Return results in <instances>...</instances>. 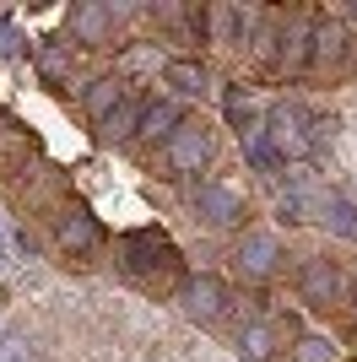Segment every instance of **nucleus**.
<instances>
[{"instance_id":"obj_22","label":"nucleus","mask_w":357,"mask_h":362,"mask_svg":"<svg viewBox=\"0 0 357 362\" xmlns=\"http://www.w3.org/2000/svg\"><path fill=\"white\" fill-rule=\"evenodd\" d=\"M227 114H233V124H249V98H244V92H227Z\"/></svg>"},{"instance_id":"obj_23","label":"nucleus","mask_w":357,"mask_h":362,"mask_svg":"<svg viewBox=\"0 0 357 362\" xmlns=\"http://www.w3.org/2000/svg\"><path fill=\"white\" fill-rule=\"evenodd\" d=\"M0 54H16V33L11 28H0Z\"/></svg>"},{"instance_id":"obj_1","label":"nucleus","mask_w":357,"mask_h":362,"mask_svg":"<svg viewBox=\"0 0 357 362\" xmlns=\"http://www.w3.org/2000/svg\"><path fill=\"white\" fill-rule=\"evenodd\" d=\"M260 130H266L271 157H282V163L287 157H309V114H303L298 103H276Z\"/></svg>"},{"instance_id":"obj_13","label":"nucleus","mask_w":357,"mask_h":362,"mask_svg":"<svg viewBox=\"0 0 357 362\" xmlns=\"http://www.w3.org/2000/svg\"><path fill=\"white\" fill-rule=\"evenodd\" d=\"M119 103H125V87H119V81H108V76H103V81H92V87H87V114H92V119H98V124H103V119H108V114H114Z\"/></svg>"},{"instance_id":"obj_2","label":"nucleus","mask_w":357,"mask_h":362,"mask_svg":"<svg viewBox=\"0 0 357 362\" xmlns=\"http://www.w3.org/2000/svg\"><path fill=\"white\" fill-rule=\"evenodd\" d=\"M125 265H130L135 276H152V271H174L178 255H174V243H168L163 233H130V238H125Z\"/></svg>"},{"instance_id":"obj_15","label":"nucleus","mask_w":357,"mask_h":362,"mask_svg":"<svg viewBox=\"0 0 357 362\" xmlns=\"http://www.w3.org/2000/svg\"><path fill=\"white\" fill-rule=\"evenodd\" d=\"M238 351H244L249 362H271V330L266 325H249V330L238 335Z\"/></svg>"},{"instance_id":"obj_8","label":"nucleus","mask_w":357,"mask_h":362,"mask_svg":"<svg viewBox=\"0 0 357 362\" xmlns=\"http://www.w3.org/2000/svg\"><path fill=\"white\" fill-rule=\"evenodd\" d=\"M60 243L71 249V255H92L98 249V222L87 211H65L60 216Z\"/></svg>"},{"instance_id":"obj_16","label":"nucleus","mask_w":357,"mask_h":362,"mask_svg":"<svg viewBox=\"0 0 357 362\" xmlns=\"http://www.w3.org/2000/svg\"><path fill=\"white\" fill-rule=\"evenodd\" d=\"M135 124H141V108H135L130 98H125V103H119L114 114L103 119V136H135Z\"/></svg>"},{"instance_id":"obj_19","label":"nucleus","mask_w":357,"mask_h":362,"mask_svg":"<svg viewBox=\"0 0 357 362\" xmlns=\"http://www.w3.org/2000/svg\"><path fill=\"white\" fill-rule=\"evenodd\" d=\"M336 130H341V119H336V114L309 119V151H314V146H336Z\"/></svg>"},{"instance_id":"obj_20","label":"nucleus","mask_w":357,"mask_h":362,"mask_svg":"<svg viewBox=\"0 0 357 362\" xmlns=\"http://www.w3.org/2000/svg\"><path fill=\"white\" fill-rule=\"evenodd\" d=\"M0 362H33V346L22 335H0Z\"/></svg>"},{"instance_id":"obj_10","label":"nucleus","mask_w":357,"mask_h":362,"mask_svg":"<svg viewBox=\"0 0 357 362\" xmlns=\"http://www.w3.org/2000/svg\"><path fill=\"white\" fill-rule=\"evenodd\" d=\"M341 49H346L341 22H314V28H309V60H314V65L341 60Z\"/></svg>"},{"instance_id":"obj_24","label":"nucleus","mask_w":357,"mask_h":362,"mask_svg":"<svg viewBox=\"0 0 357 362\" xmlns=\"http://www.w3.org/2000/svg\"><path fill=\"white\" fill-rule=\"evenodd\" d=\"M352 308H357V292H352Z\"/></svg>"},{"instance_id":"obj_17","label":"nucleus","mask_w":357,"mask_h":362,"mask_svg":"<svg viewBox=\"0 0 357 362\" xmlns=\"http://www.w3.org/2000/svg\"><path fill=\"white\" fill-rule=\"evenodd\" d=\"M330 357H336V346H330L325 335H303L293 346V362H330Z\"/></svg>"},{"instance_id":"obj_12","label":"nucleus","mask_w":357,"mask_h":362,"mask_svg":"<svg viewBox=\"0 0 357 362\" xmlns=\"http://www.w3.org/2000/svg\"><path fill=\"white\" fill-rule=\"evenodd\" d=\"M71 28L81 33L87 44H103V38H108V28H114V11H108V6H76Z\"/></svg>"},{"instance_id":"obj_14","label":"nucleus","mask_w":357,"mask_h":362,"mask_svg":"<svg viewBox=\"0 0 357 362\" xmlns=\"http://www.w3.org/2000/svg\"><path fill=\"white\" fill-rule=\"evenodd\" d=\"M319 216H325L341 238H357V211H352V200L346 195H325V206H319Z\"/></svg>"},{"instance_id":"obj_9","label":"nucleus","mask_w":357,"mask_h":362,"mask_svg":"<svg viewBox=\"0 0 357 362\" xmlns=\"http://www.w3.org/2000/svg\"><path fill=\"white\" fill-rule=\"evenodd\" d=\"M178 124H184V114H178V103H168V98H157V103H147V108H141V124H135V136H152V141H157V136H174V130H178Z\"/></svg>"},{"instance_id":"obj_4","label":"nucleus","mask_w":357,"mask_h":362,"mask_svg":"<svg viewBox=\"0 0 357 362\" xmlns=\"http://www.w3.org/2000/svg\"><path fill=\"white\" fill-rule=\"evenodd\" d=\"M195 211L206 216V222H217V227H233L238 216H244V200H238V189H227V184H200V189H195Z\"/></svg>"},{"instance_id":"obj_18","label":"nucleus","mask_w":357,"mask_h":362,"mask_svg":"<svg viewBox=\"0 0 357 362\" xmlns=\"http://www.w3.org/2000/svg\"><path fill=\"white\" fill-rule=\"evenodd\" d=\"M244 157L254 168H271V146H266V130L260 124H244Z\"/></svg>"},{"instance_id":"obj_11","label":"nucleus","mask_w":357,"mask_h":362,"mask_svg":"<svg viewBox=\"0 0 357 362\" xmlns=\"http://www.w3.org/2000/svg\"><path fill=\"white\" fill-rule=\"evenodd\" d=\"M163 76H168V87H178L184 98H200V92L211 87V76H206V65H200V60H174Z\"/></svg>"},{"instance_id":"obj_5","label":"nucleus","mask_w":357,"mask_h":362,"mask_svg":"<svg viewBox=\"0 0 357 362\" xmlns=\"http://www.w3.org/2000/svg\"><path fill=\"white\" fill-rule=\"evenodd\" d=\"M298 287H303V298H309L314 308H330V303L341 298V271H336L330 259H309L303 276H298Z\"/></svg>"},{"instance_id":"obj_21","label":"nucleus","mask_w":357,"mask_h":362,"mask_svg":"<svg viewBox=\"0 0 357 362\" xmlns=\"http://www.w3.org/2000/svg\"><path fill=\"white\" fill-rule=\"evenodd\" d=\"M38 71H44L49 81H60V76L71 71V60H65V54H60V49H38Z\"/></svg>"},{"instance_id":"obj_6","label":"nucleus","mask_w":357,"mask_h":362,"mask_svg":"<svg viewBox=\"0 0 357 362\" xmlns=\"http://www.w3.org/2000/svg\"><path fill=\"white\" fill-rule=\"evenodd\" d=\"M184 308L211 325V319H222V308H227V287H222V281H211V276H195L190 287H184Z\"/></svg>"},{"instance_id":"obj_3","label":"nucleus","mask_w":357,"mask_h":362,"mask_svg":"<svg viewBox=\"0 0 357 362\" xmlns=\"http://www.w3.org/2000/svg\"><path fill=\"white\" fill-rule=\"evenodd\" d=\"M206 157H211V136L200 124H178L174 136H168V168L174 173H195Z\"/></svg>"},{"instance_id":"obj_7","label":"nucleus","mask_w":357,"mask_h":362,"mask_svg":"<svg viewBox=\"0 0 357 362\" xmlns=\"http://www.w3.org/2000/svg\"><path fill=\"white\" fill-rule=\"evenodd\" d=\"M238 271L244 276H271L276 271V238L271 233H249L238 243Z\"/></svg>"}]
</instances>
